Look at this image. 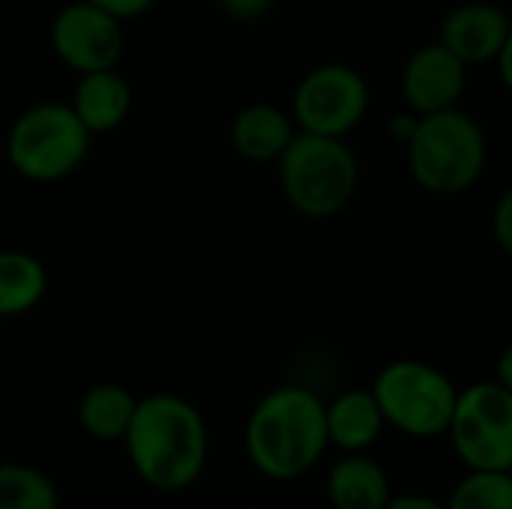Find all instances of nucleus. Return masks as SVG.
<instances>
[{"label": "nucleus", "mask_w": 512, "mask_h": 509, "mask_svg": "<svg viewBox=\"0 0 512 509\" xmlns=\"http://www.w3.org/2000/svg\"><path fill=\"white\" fill-rule=\"evenodd\" d=\"M123 444L135 474L156 492L189 489L204 474L210 453L201 411L177 393L138 399Z\"/></svg>", "instance_id": "nucleus-1"}, {"label": "nucleus", "mask_w": 512, "mask_h": 509, "mask_svg": "<svg viewBox=\"0 0 512 509\" xmlns=\"http://www.w3.org/2000/svg\"><path fill=\"white\" fill-rule=\"evenodd\" d=\"M324 402L297 384L261 396L246 423V456L267 480H297L309 474L327 450Z\"/></svg>", "instance_id": "nucleus-2"}, {"label": "nucleus", "mask_w": 512, "mask_h": 509, "mask_svg": "<svg viewBox=\"0 0 512 509\" xmlns=\"http://www.w3.org/2000/svg\"><path fill=\"white\" fill-rule=\"evenodd\" d=\"M486 159V132L459 105L417 117L414 135L405 144L414 183L432 195H462L474 189L486 171Z\"/></svg>", "instance_id": "nucleus-3"}, {"label": "nucleus", "mask_w": 512, "mask_h": 509, "mask_svg": "<svg viewBox=\"0 0 512 509\" xmlns=\"http://www.w3.org/2000/svg\"><path fill=\"white\" fill-rule=\"evenodd\" d=\"M276 165L285 201L306 219L342 213L360 186V162L345 138L297 129Z\"/></svg>", "instance_id": "nucleus-4"}, {"label": "nucleus", "mask_w": 512, "mask_h": 509, "mask_svg": "<svg viewBox=\"0 0 512 509\" xmlns=\"http://www.w3.org/2000/svg\"><path fill=\"white\" fill-rule=\"evenodd\" d=\"M93 135L75 117L69 102L45 99L24 108L6 132V159L30 183H57L72 177L90 156Z\"/></svg>", "instance_id": "nucleus-5"}, {"label": "nucleus", "mask_w": 512, "mask_h": 509, "mask_svg": "<svg viewBox=\"0 0 512 509\" xmlns=\"http://www.w3.org/2000/svg\"><path fill=\"white\" fill-rule=\"evenodd\" d=\"M384 423L411 438H438L447 435L453 408H456V384L447 372L423 360H393L369 387Z\"/></svg>", "instance_id": "nucleus-6"}, {"label": "nucleus", "mask_w": 512, "mask_h": 509, "mask_svg": "<svg viewBox=\"0 0 512 509\" xmlns=\"http://www.w3.org/2000/svg\"><path fill=\"white\" fill-rule=\"evenodd\" d=\"M447 435L468 471H510L512 387L492 378L459 390Z\"/></svg>", "instance_id": "nucleus-7"}, {"label": "nucleus", "mask_w": 512, "mask_h": 509, "mask_svg": "<svg viewBox=\"0 0 512 509\" xmlns=\"http://www.w3.org/2000/svg\"><path fill=\"white\" fill-rule=\"evenodd\" d=\"M372 90L360 69L348 63H321L309 69L291 96V117L300 132L348 138L369 114Z\"/></svg>", "instance_id": "nucleus-8"}, {"label": "nucleus", "mask_w": 512, "mask_h": 509, "mask_svg": "<svg viewBox=\"0 0 512 509\" xmlns=\"http://www.w3.org/2000/svg\"><path fill=\"white\" fill-rule=\"evenodd\" d=\"M48 39L54 57L78 75L117 66L126 48L123 21L90 0L63 3L51 18Z\"/></svg>", "instance_id": "nucleus-9"}, {"label": "nucleus", "mask_w": 512, "mask_h": 509, "mask_svg": "<svg viewBox=\"0 0 512 509\" xmlns=\"http://www.w3.org/2000/svg\"><path fill=\"white\" fill-rule=\"evenodd\" d=\"M468 87V66L438 39L408 54L402 66V99L417 117L456 108Z\"/></svg>", "instance_id": "nucleus-10"}, {"label": "nucleus", "mask_w": 512, "mask_h": 509, "mask_svg": "<svg viewBox=\"0 0 512 509\" xmlns=\"http://www.w3.org/2000/svg\"><path fill=\"white\" fill-rule=\"evenodd\" d=\"M438 42L450 48L465 66L492 63L495 54L512 42L510 15L489 0L459 3L444 15Z\"/></svg>", "instance_id": "nucleus-11"}, {"label": "nucleus", "mask_w": 512, "mask_h": 509, "mask_svg": "<svg viewBox=\"0 0 512 509\" xmlns=\"http://www.w3.org/2000/svg\"><path fill=\"white\" fill-rule=\"evenodd\" d=\"M69 108L75 111V117L84 123L90 135L114 132L126 123L132 111V84L117 66L84 72L78 75Z\"/></svg>", "instance_id": "nucleus-12"}, {"label": "nucleus", "mask_w": 512, "mask_h": 509, "mask_svg": "<svg viewBox=\"0 0 512 509\" xmlns=\"http://www.w3.org/2000/svg\"><path fill=\"white\" fill-rule=\"evenodd\" d=\"M228 135H231V147L237 150V156L267 165L285 153V147L297 135V123L291 111L273 102H249L234 114Z\"/></svg>", "instance_id": "nucleus-13"}, {"label": "nucleus", "mask_w": 512, "mask_h": 509, "mask_svg": "<svg viewBox=\"0 0 512 509\" xmlns=\"http://www.w3.org/2000/svg\"><path fill=\"white\" fill-rule=\"evenodd\" d=\"M327 444L342 453H366L384 432V414L372 396V390L354 387L339 393L330 405H324Z\"/></svg>", "instance_id": "nucleus-14"}, {"label": "nucleus", "mask_w": 512, "mask_h": 509, "mask_svg": "<svg viewBox=\"0 0 512 509\" xmlns=\"http://www.w3.org/2000/svg\"><path fill=\"white\" fill-rule=\"evenodd\" d=\"M327 495L333 509H381L390 501V480L384 468L366 453H345L330 468Z\"/></svg>", "instance_id": "nucleus-15"}, {"label": "nucleus", "mask_w": 512, "mask_h": 509, "mask_svg": "<svg viewBox=\"0 0 512 509\" xmlns=\"http://www.w3.org/2000/svg\"><path fill=\"white\" fill-rule=\"evenodd\" d=\"M48 291L45 264L21 249H0V318L33 312Z\"/></svg>", "instance_id": "nucleus-16"}, {"label": "nucleus", "mask_w": 512, "mask_h": 509, "mask_svg": "<svg viewBox=\"0 0 512 509\" xmlns=\"http://www.w3.org/2000/svg\"><path fill=\"white\" fill-rule=\"evenodd\" d=\"M135 402L138 399L120 384H93L78 402V423L96 441H123Z\"/></svg>", "instance_id": "nucleus-17"}, {"label": "nucleus", "mask_w": 512, "mask_h": 509, "mask_svg": "<svg viewBox=\"0 0 512 509\" xmlns=\"http://www.w3.org/2000/svg\"><path fill=\"white\" fill-rule=\"evenodd\" d=\"M0 509H60L57 483L21 462L0 465Z\"/></svg>", "instance_id": "nucleus-18"}, {"label": "nucleus", "mask_w": 512, "mask_h": 509, "mask_svg": "<svg viewBox=\"0 0 512 509\" xmlns=\"http://www.w3.org/2000/svg\"><path fill=\"white\" fill-rule=\"evenodd\" d=\"M444 509H512L510 471H468Z\"/></svg>", "instance_id": "nucleus-19"}, {"label": "nucleus", "mask_w": 512, "mask_h": 509, "mask_svg": "<svg viewBox=\"0 0 512 509\" xmlns=\"http://www.w3.org/2000/svg\"><path fill=\"white\" fill-rule=\"evenodd\" d=\"M492 234L498 246L510 255L512 252V192H501L495 213H492Z\"/></svg>", "instance_id": "nucleus-20"}, {"label": "nucleus", "mask_w": 512, "mask_h": 509, "mask_svg": "<svg viewBox=\"0 0 512 509\" xmlns=\"http://www.w3.org/2000/svg\"><path fill=\"white\" fill-rule=\"evenodd\" d=\"M216 3L237 21H255V18L267 15L276 0H216Z\"/></svg>", "instance_id": "nucleus-21"}, {"label": "nucleus", "mask_w": 512, "mask_h": 509, "mask_svg": "<svg viewBox=\"0 0 512 509\" xmlns=\"http://www.w3.org/2000/svg\"><path fill=\"white\" fill-rule=\"evenodd\" d=\"M90 3H96L117 21H126V18H138L144 12H150L159 0H90Z\"/></svg>", "instance_id": "nucleus-22"}, {"label": "nucleus", "mask_w": 512, "mask_h": 509, "mask_svg": "<svg viewBox=\"0 0 512 509\" xmlns=\"http://www.w3.org/2000/svg\"><path fill=\"white\" fill-rule=\"evenodd\" d=\"M381 509H444V504L429 495H390Z\"/></svg>", "instance_id": "nucleus-23"}, {"label": "nucleus", "mask_w": 512, "mask_h": 509, "mask_svg": "<svg viewBox=\"0 0 512 509\" xmlns=\"http://www.w3.org/2000/svg\"><path fill=\"white\" fill-rule=\"evenodd\" d=\"M414 126H417V114L405 108V111H399L396 117H390V126H387V129H390V135L405 147L408 138L414 135Z\"/></svg>", "instance_id": "nucleus-24"}, {"label": "nucleus", "mask_w": 512, "mask_h": 509, "mask_svg": "<svg viewBox=\"0 0 512 509\" xmlns=\"http://www.w3.org/2000/svg\"><path fill=\"white\" fill-rule=\"evenodd\" d=\"M489 66L498 69V78H501L504 87H512V42L510 45H504V48L495 54V60H492Z\"/></svg>", "instance_id": "nucleus-25"}, {"label": "nucleus", "mask_w": 512, "mask_h": 509, "mask_svg": "<svg viewBox=\"0 0 512 509\" xmlns=\"http://www.w3.org/2000/svg\"><path fill=\"white\" fill-rule=\"evenodd\" d=\"M63 3H72V0H63Z\"/></svg>", "instance_id": "nucleus-26"}]
</instances>
